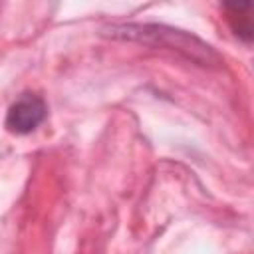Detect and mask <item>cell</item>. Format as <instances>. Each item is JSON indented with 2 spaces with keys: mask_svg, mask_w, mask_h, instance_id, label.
Masks as SVG:
<instances>
[{
  "mask_svg": "<svg viewBox=\"0 0 254 254\" xmlns=\"http://www.w3.org/2000/svg\"><path fill=\"white\" fill-rule=\"evenodd\" d=\"M46 103L38 95H22L16 103L10 105L6 113V129L16 135H28L32 133L44 119H46Z\"/></svg>",
  "mask_w": 254,
  "mask_h": 254,
  "instance_id": "obj_2",
  "label": "cell"
},
{
  "mask_svg": "<svg viewBox=\"0 0 254 254\" xmlns=\"http://www.w3.org/2000/svg\"><path fill=\"white\" fill-rule=\"evenodd\" d=\"M250 2L244 4H226V12H228V22L234 30V34L238 38H242L244 42L252 40V22H250Z\"/></svg>",
  "mask_w": 254,
  "mask_h": 254,
  "instance_id": "obj_3",
  "label": "cell"
},
{
  "mask_svg": "<svg viewBox=\"0 0 254 254\" xmlns=\"http://www.w3.org/2000/svg\"><path fill=\"white\" fill-rule=\"evenodd\" d=\"M109 36L113 38H123V40H135L141 44H149L155 48H169L175 50L189 60L200 64V65H210L218 64L216 52L198 40L192 34H187L183 30L167 28V26H157V24H123V26H111L107 30Z\"/></svg>",
  "mask_w": 254,
  "mask_h": 254,
  "instance_id": "obj_1",
  "label": "cell"
}]
</instances>
